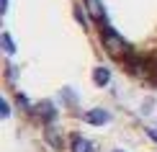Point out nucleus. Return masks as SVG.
Here are the masks:
<instances>
[{"instance_id": "nucleus-1", "label": "nucleus", "mask_w": 157, "mask_h": 152, "mask_svg": "<svg viewBox=\"0 0 157 152\" xmlns=\"http://www.w3.org/2000/svg\"><path fill=\"white\" fill-rule=\"evenodd\" d=\"M5 80L21 108L44 127L85 108V93L108 83L103 52L80 0H3Z\"/></svg>"}, {"instance_id": "nucleus-2", "label": "nucleus", "mask_w": 157, "mask_h": 152, "mask_svg": "<svg viewBox=\"0 0 157 152\" xmlns=\"http://www.w3.org/2000/svg\"><path fill=\"white\" fill-rule=\"evenodd\" d=\"M111 62L157 85V0H80Z\"/></svg>"}]
</instances>
